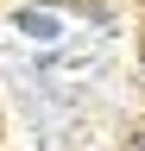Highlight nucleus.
<instances>
[{
  "mask_svg": "<svg viewBox=\"0 0 145 151\" xmlns=\"http://www.w3.org/2000/svg\"><path fill=\"white\" fill-rule=\"evenodd\" d=\"M19 32H25V38H44V44H50V38H57V19H50V13H19Z\"/></svg>",
  "mask_w": 145,
  "mask_h": 151,
  "instance_id": "nucleus-1",
  "label": "nucleus"
}]
</instances>
